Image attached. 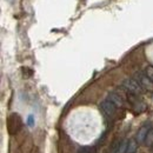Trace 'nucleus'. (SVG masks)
<instances>
[{"mask_svg": "<svg viewBox=\"0 0 153 153\" xmlns=\"http://www.w3.org/2000/svg\"><path fill=\"white\" fill-rule=\"evenodd\" d=\"M123 87L130 93V94H133V96H139L143 93L144 88L139 85V82L135 80V79H125L123 81Z\"/></svg>", "mask_w": 153, "mask_h": 153, "instance_id": "nucleus-1", "label": "nucleus"}, {"mask_svg": "<svg viewBox=\"0 0 153 153\" xmlns=\"http://www.w3.org/2000/svg\"><path fill=\"white\" fill-rule=\"evenodd\" d=\"M134 79L139 82V85L145 90V91H153V81L146 76V73H143V72H139V73H135Z\"/></svg>", "mask_w": 153, "mask_h": 153, "instance_id": "nucleus-2", "label": "nucleus"}, {"mask_svg": "<svg viewBox=\"0 0 153 153\" xmlns=\"http://www.w3.org/2000/svg\"><path fill=\"white\" fill-rule=\"evenodd\" d=\"M117 108H118V107L115 106L112 101H110L108 99L101 101V104H100V110H101V112L106 115V117H110V118H112V117L115 114Z\"/></svg>", "mask_w": 153, "mask_h": 153, "instance_id": "nucleus-3", "label": "nucleus"}, {"mask_svg": "<svg viewBox=\"0 0 153 153\" xmlns=\"http://www.w3.org/2000/svg\"><path fill=\"white\" fill-rule=\"evenodd\" d=\"M107 99H108L110 101H112L117 107H124V105H125V97L123 96L121 93L111 92V93L107 96Z\"/></svg>", "mask_w": 153, "mask_h": 153, "instance_id": "nucleus-4", "label": "nucleus"}, {"mask_svg": "<svg viewBox=\"0 0 153 153\" xmlns=\"http://www.w3.org/2000/svg\"><path fill=\"white\" fill-rule=\"evenodd\" d=\"M150 128H147V126H143L139 131H138V134H137V141L139 144H143L145 143V139H146V135H147V132H149Z\"/></svg>", "mask_w": 153, "mask_h": 153, "instance_id": "nucleus-5", "label": "nucleus"}, {"mask_svg": "<svg viewBox=\"0 0 153 153\" xmlns=\"http://www.w3.org/2000/svg\"><path fill=\"white\" fill-rule=\"evenodd\" d=\"M127 147H128V140H123L117 147H115V153H127Z\"/></svg>", "mask_w": 153, "mask_h": 153, "instance_id": "nucleus-6", "label": "nucleus"}, {"mask_svg": "<svg viewBox=\"0 0 153 153\" xmlns=\"http://www.w3.org/2000/svg\"><path fill=\"white\" fill-rule=\"evenodd\" d=\"M138 141L137 139H131L128 140V147H127V153H135L138 150Z\"/></svg>", "mask_w": 153, "mask_h": 153, "instance_id": "nucleus-7", "label": "nucleus"}, {"mask_svg": "<svg viewBox=\"0 0 153 153\" xmlns=\"http://www.w3.org/2000/svg\"><path fill=\"white\" fill-rule=\"evenodd\" d=\"M146 146L149 147H152L153 146V127L149 130L147 135H146V139H145V143H144Z\"/></svg>", "mask_w": 153, "mask_h": 153, "instance_id": "nucleus-8", "label": "nucleus"}, {"mask_svg": "<svg viewBox=\"0 0 153 153\" xmlns=\"http://www.w3.org/2000/svg\"><path fill=\"white\" fill-rule=\"evenodd\" d=\"M145 73H146V76H149L153 81V66L152 65H149V66L145 68Z\"/></svg>", "mask_w": 153, "mask_h": 153, "instance_id": "nucleus-9", "label": "nucleus"}, {"mask_svg": "<svg viewBox=\"0 0 153 153\" xmlns=\"http://www.w3.org/2000/svg\"><path fill=\"white\" fill-rule=\"evenodd\" d=\"M78 153H96L93 147H81L79 149Z\"/></svg>", "mask_w": 153, "mask_h": 153, "instance_id": "nucleus-10", "label": "nucleus"}, {"mask_svg": "<svg viewBox=\"0 0 153 153\" xmlns=\"http://www.w3.org/2000/svg\"><path fill=\"white\" fill-rule=\"evenodd\" d=\"M28 124H30V125H32V124H33V120H32V117H30V118H28Z\"/></svg>", "mask_w": 153, "mask_h": 153, "instance_id": "nucleus-11", "label": "nucleus"}, {"mask_svg": "<svg viewBox=\"0 0 153 153\" xmlns=\"http://www.w3.org/2000/svg\"><path fill=\"white\" fill-rule=\"evenodd\" d=\"M152 151H153V146H152Z\"/></svg>", "mask_w": 153, "mask_h": 153, "instance_id": "nucleus-12", "label": "nucleus"}, {"mask_svg": "<svg viewBox=\"0 0 153 153\" xmlns=\"http://www.w3.org/2000/svg\"><path fill=\"white\" fill-rule=\"evenodd\" d=\"M10 1H11V0H10Z\"/></svg>", "mask_w": 153, "mask_h": 153, "instance_id": "nucleus-13", "label": "nucleus"}]
</instances>
